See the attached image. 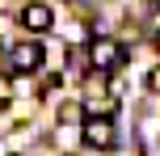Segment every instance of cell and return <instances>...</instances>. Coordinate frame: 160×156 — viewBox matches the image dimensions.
I'll list each match as a JSON object with an SVG mask.
<instances>
[{
  "label": "cell",
  "mask_w": 160,
  "mask_h": 156,
  "mask_svg": "<svg viewBox=\"0 0 160 156\" xmlns=\"http://www.w3.org/2000/svg\"><path fill=\"white\" fill-rule=\"evenodd\" d=\"M114 139H118V135H114V123H110V118H105V114H88L84 118V143H88V148H114Z\"/></svg>",
  "instance_id": "3"
},
{
  "label": "cell",
  "mask_w": 160,
  "mask_h": 156,
  "mask_svg": "<svg viewBox=\"0 0 160 156\" xmlns=\"http://www.w3.org/2000/svg\"><path fill=\"white\" fill-rule=\"evenodd\" d=\"M88 63H93L97 72H118V68L127 63V51L114 38H93L88 42Z\"/></svg>",
  "instance_id": "1"
},
{
  "label": "cell",
  "mask_w": 160,
  "mask_h": 156,
  "mask_svg": "<svg viewBox=\"0 0 160 156\" xmlns=\"http://www.w3.org/2000/svg\"><path fill=\"white\" fill-rule=\"evenodd\" d=\"M148 84H152V89L160 93V68H156V72H152V76H148Z\"/></svg>",
  "instance_id": "5"
},
{
  "label": "cell",
  "mask_w": 160,
  "mask_h": 156,
  "mask_svg": "<svg viewBox=\"0 0 160 156\" xmlns=\"http://www.w3.org/2000/svg\"><path fill=\"white\" fill-rule=\"evenodd\" d=\"M156 47H160V34H156Z\"/></svg>",
  "instance_id": "6"
},
{
  "label": "cell",
  "mask_w": 160,
  "mask_h": 156,
  "mask_svg": "<svg viewBox=\"0 0 160 156\" xmlns=\"http://www.w3.org/2000/svg\"><path fill=\"white\" fill-rule=\"evenodd\" d=\"M21 25H25V30H51V8L38 4V0L25 4V8H21Z\"/></svg>",
  "instance_id": "4"
},
{
  "label": "cell",
  "mask_w": 160,
  "mask_h": 156,
  "mask_svg": "<svg viewBox=\"0 0 160 156\" xmlns=\"http://www.w3.org/2000/svg\"><path fill=\"white\" fill-rule=\"evenodd\" d=\"M4 68H8V76H30V72H38V68H42V47H38V42H17V47L8 51Z\"/></svg>",
  "instance_id": "2"
}]
</instances>
